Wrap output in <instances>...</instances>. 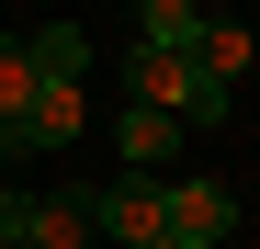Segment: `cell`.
<instances>
[{"mask_svg": "<svg viewBox=\"0 0 260 249\" xmlns=\"http://www.w3.org/2000/svg\"><path fill=\"white\" fill-rule=\"evenodd\" d=\"M0 249H91L79 193H0Z\"/></svg>", "mask_w": 260, "mask_h": 249, "instance_id": "obj_2", "label": "cell"}, {"mask_svg": "<svg viewBox=\"0 0 260 249\" xmlns=\"http://www.w3.org/2000/svg\"><path fill=\"white\" fill-rule=\"evenodd\" d=\"M79 204H91V238H113V249L170 238V215H158V170H113L102 193H79Z\"/></svg>", "mask_w": 260, "mask_h": 249, "instance_id": "obj_3", "label": "cell"}, {"mask_svg": "<svg viewBox=\"0 0 260 249\" xmlns=\"http://www.w3.org/2000/svg\"><path fill=\"white\" fill-rule=\"evenodd\" d=\"M91 34L79 23H46L34 34V113H23V159L34 147H79V124H91Z\"/></svg>", "mask_w": 260, "mask_h": 249, "instance_id": "obj_1", "label": "cell"}, {"mask_svg": "<svg viewBox=\"0 0 260 249\" xmlns=\"http://www.w3.org/2000/svg\"><path fill=\"white\" fill-rule=\"evenodd\" d=\"M170 147H181V113H147V102L113 113V159L124 170H170Z\"/></svg>", "mask_w": 260, "mask_h": 249, "instance_id": "obj_5", "label": "cell"}, {"mask_svg": "<svg viewBox=\"0 0 260 249\" xmlns=\"http://www.w3.org/2000/svg\"><path fill=\"white\" fill-rule=\"evenodd\" d=\"M158 215H170V238L215 249V238L238 227V193H226V181H192V170H158Z\"/></svg>", "mask_w": 260, "mask_h": 249, "instance_id": "obj_4", "label": "cell"}, {"mask_svg": "<svg viewBox=\"0 0 260 249\" xmlns=\"http://www.w3.org/2000/svg\"><path fill=\"white\" fill-rule=\"evenodd\" d=\"M192 34H204V0H147L136 12V46H158V57H192Z\"/></svg>", "mask_w": 260, "mask_h": 249, "instance_id": "obj_8", "label": "cell"}, {"mask_svg": "<svg viewBox=\"0 0 260 249\" xmlns=\"http://www.w3.org/2000/svg\"><path fill=\"white\" fill-rule=\"evenodd\" d=\"M23 113H34V46L0 34V159H23Z\"/></svg>", "mask_w": 260, "mask_h": 249, "instance_id": "obj_6", "label": "cell"}, {"mask_svg": "<svg viewBox=\"0 0 260 249\" xmlns=\"http://www.w3.org/2000/svg\"><path fill=\"white\" fill-rule=\"evenodd\" d=\"M249 57H260V34H249V23H215V12H204V34H192V68L238 91V79H249Z\"/></svg>", "mask_w": 260, "mask_h": 249, "instance_id": "obj_7", "label": "cell"}, {"mask_svg": "<svg viewBox=\"0 0 260 249\" xmlns=\"http://www.w3.org/2000/svg\"><path fill=\"white\" fill-rule=\"evenodd\" d=\"M147 249H192V238H147Z\"/></svg>", "mask_w": 260, "mask_h": 249, "instance_id": "obj_9", "label": "cell"}]
</instances>
